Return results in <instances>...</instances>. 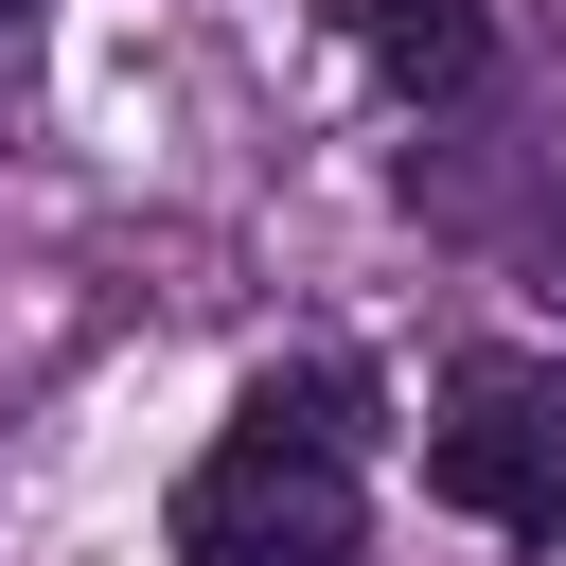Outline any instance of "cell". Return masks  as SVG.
Returning <instances> with one entry per match:
<instances>
[{
  "label": "cell",
  "mask_w": 566,
  "mask_h": 566,
  "mask_svg": "<svg viewBox=\"0 0 566 566\" xmlns=\"http://www.w3.org/2000/svg\"><path fill=\"white\" fill-rule=\"evenodd\" d=\"M336 35H354V71H371L389 106H460V88L495 71L478 0H336Z\"/></svg>",
  "instance_id": "obj_3"
},
{
  "label": "cell",
  "mask_w": 566,
  "mask_h": 566,
  "mask_svg": "<svg viewBox=\"0 0 566 566\" xmlns=\"http://www.w3.org/2000/svg\"><path fill=\"white\" fill-rule=\"evenodd\" d=\"M424 478H442V513H478L531 566H566V371L548 354H460L442 424H424Z\"/></svg>",
  "instance_id": "obj_1"
},
{
  "label": "cell",
  "mask_w": 566,
  "mask_h": 566,
  "mask_svg": "<svg viewBox=\"0 0 566 566\" xmlns=\"http://www.w3.org/2000/svg\"><path fill=\"white\" fill-rule=\"evenodd\" d=\"M248 424H283V442H336V460H354V442H371V389H354L336 354H301V371H265V389H248Z\"/></svg>",
  "instance_id": "obj_4"
},
{
  "label": "cell",
  "mask_w": 566,
  "mask_h": 566,
  "mask_svg": "<svg viewBox=\"0 0 566 566\" xmlns=\"http://www.w3.org/2000/svg\"><path fill=\"white\" fill-rule=\"evenodd\" d=\"M177 566H354V460L230 407V442L177 478Z\"/></svg>",
  "instance_id": "obj_2"
}]
</instances>
